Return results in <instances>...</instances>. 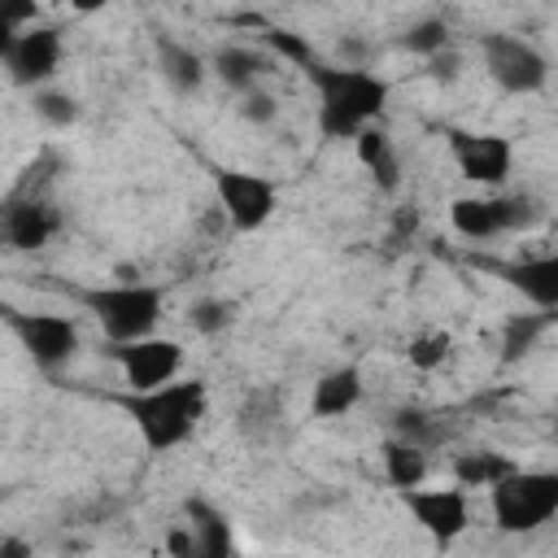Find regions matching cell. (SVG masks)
I'll return each instance as SVG.
<instances>
[{
    "label": "cell",
    "instance_id": "23",
    "mask_svg": "<svg viewBox=\"0 0 558 558\" xmlns=\"http://www.w3.org/2000/svg\"><path fill=\"white\" fill-rule=\"evenodd\" d=\"M401 44H405L410 52H418V57H436V52L449 48V26H445L440 17H423V22H414V26L401 35Z\"/></svg>",
    "mask_w": 558,
    "mask_h": 558
},
{
    "label": "cell",
    "instance_id": "33",
    "mask_svg": "<svg viewBox=\"0 0 558 558\" xmlns=\"http://www.w3.org/2000/svg\"><path fill=\"white\" fill-rule=\"evenodd\" d=\"M109 0H70V9L74 13H96V9H105Z\"/></svg>",
    "mask_w": 558,
    "mask_h": 558
},
{
    "label": "cell",
    "instance_id": "1",
    "mask_svg": "<svg viewBox=\"0 0 558 558\" xmlns=\"http://www.w3.org/2000/svg\"><path fill=\"white\" fill-rule=\"evenodd\" d=\"M305 78L318 92V131L327 140H357V131L371 126L388 105V83L357 65L310 61Z\"/></svg>",
    "mask_w": 558,
    "mask_h": 558
},
{
    "label": "cell",
    "instance_id": "8",
    "mask_svg": "<svg viewBox=\"0 0 558 558\" xmlns=\"http://www.w3.org/2000/svg\"><path fill=\"white\" fill-rule=\"evenodd\" d=\"M214 192L235 231H257L275 214V201H279L275 183L253 170H214Z\"/></svg>",
    "mask_w": 558,
    "mask_h": 558
},
{
    "label": "cell",
    "instance_id": "34",
    "mask_svg": "<svg viewBox=\"0 0 558 558\" xmlns=\"http://www.w3.org/2000/svg\"><path fill=\"white\" fill-rule=\"evenodd\" d=\"M554 440H558V418H554Z\"/></svg>",
    "mask_w": 558,
    "mask_h": 558
},
{
    "label": "cell",
    "instance_id": "28",
    "mask_svg": "<svg viewBox=\"0 0 558 558\" xmlns=\"http://www.w3.org/2000/svg\"><path fill=\"white\" fill-rule=\"evenodd\" d=\"M227 323H231V305H222V301H196V305H192V327H196V331L214 336V331H222Z\"/></svg>",
    "mask_w": 558,
    "mask_h": 558
},
{
    "label": "cell",
    "instance_id": "25",
    "mask_svg": "<svg viewBox=\"0 0 558 558\" xmlns=\"http://www.w3.org/2000/svg\"><path fill=\"white\" fill-rule=\"evenodd\" d=\"M35 13H39V0H0V44L4 39H13V35H22L31 22H35Z\"/></svg>",
    "mask_w": 558,
    "mask_h": 558
},
{
    "label": "cell",
    "instance_id": "31",
    "mask_svg": "<svg viewBox=\"0 0 558 558\" xmlns=\"http://www.w3.org/2000/svg\"><path fill=\"white\" fill-rule=\"evenodd\" d=\"M432 61V78H440V83H449V78H458V52L449 57V52H436V57H427Z\"/></svg>",
    "mask_w": 558,
    "mask_h": 558
},
{
    "label": "cell",
    "instance_id": "5",
    "mask_svg": "<svg viewBox=\"0 0 558 558\" xmlns=\"http://www.w3.org/2000/svg\"><path fill=\"white\" fill-rule=\"evenodd\" d=\"M109 357L118 362L122 384H126L131 392H144V388H157V384H166V379L179 375V366H183V344L161 340V336L109 340Z\"/></svg>",
    "mask_w": 558,
    "mask_h": 558
},
{
    "label": "cell",
    "instance_id": "18",
    "mask_svg": "<svg viewBox=\"0 0 558 558\" xmlns=\"http://www.w3.org/2000/svg\"><path fill=\"white\" fill-rule=\"evenodd\" d=\"M214 74L235 92H253L257 78L266 74V57L257 48H244V44H222L214 52Z\"/></svg>",
    "mask_w": 558,
    "mask_h": 558
},
{
    "label": "cell",
    "instance_id": "19",
    "mask_svg": "<svg viewBox=\"0 0 558 558\" xmlns=\"http://www.w3.org/2000/svg\"><path fill=\"white\" fill-rule=\"evenodd\" d=\"M157 65H161V74H166V83L174 92H196L201 78H205V61L192 48H183V44H174L166 35L157 39Z\"/></svg>",
    "mask_w": 558,
    "mask_h": 558
},
{
    "label": "cell",
    "instance_id": "11",
    "mask_svg": "<svg viewBox=\"0 0 558 558\" xmlns=\"http://www.w3.org/2000/svg\"><path fill=\"white\" fill-rule=\"evenodd\" d=\"M449 148L458 157V170L462 179L471 183H484V187H501L510 179V140L506 135H488V131H453L449 135Z\"/></svg>",
    "mask_w": 558,
    "mask_h": 558
},
{
    "label": "cell",
    "instance_id": "3",
    "mask_svg": "<svg viewBox=\"0 0 558 558\" xmlns=\"http://www.w3.org/2000/svg\"><path fill=\"white\" fill-rule=\"evenodd\" d=\"M493 519L501 532H536L558 514V471H510L488 488Z\"/></svg>",
    "mask_w": 558,
    "mask_h": 558
},
{
    "label": "cell",
    "instance_id": "2",
    "mask_svg": "<svg viewBox=\"0 0 558 558\" xmlns=\"http://www.w3.org/2000/svg\"><path fill=\"white\" fill-rule=\"evenodd\" d=\"M118 405L140 427L144 445L153 453H166L196 432V423L205 414V384L201 379H166L144 392L126 388V397H118Z\"/></svg>",
    "mask_w": 558,
    "mask_h": 558
},
{
    "label": "cell",
    "instance_id": "29",
    "mask_svg": "<svg viewBox=\"0 0 558 558\" xmlns=\"http://www.w3.org/2000/svg\"><path fill=\"white\" fill-rule=\"evenodd\" d=\"M266 39H270V48H275V52L292 57L296 65H310V61H314V52H310V48H305V44H301V39H296L292 31H270Z\"/></svg>",
    "mask_w": 558,
    "mask_h": 558
},
{
    "label": "cell",
    "instance_id": "24",
    "mask_svg": "<svg viewBox=\"0 0 558 558\" xmlns=\"http://www.w3.org/2000/svg\"><path fill=\"white\" fill-rule=\"evenodd\" d=\"M405 357H410L418 371H432V366H440V362L449 357V336H445V331H423V336L410 340Z\"/></svg>",
    "mask_w": 558,
    "mask_h": 558
},
{
    "label": "cell",
    "instance_id": "20",
    "mask_svg": "<svg viewBox=\"0 0 558 558\" xmlns=\"http://www.w3.org/2000/svg\"><path fill=\"white\" fill-rule=\"evenodd\" d=\"M384 471H388L392 488H414V484L427 480V449L397 436V440L384 445Z\"/></svg>",
    "mask_w": 558,
    "mask_h": 558
},
{
    "label": "cell",
    "instance_id": "4",
    "mask_svg": "<svg viewBox=\"0 0 558 558\" xmlns=\"http://www.w3.org/2000/svg\"><path fill=\"white\" fill-rule=\"evenodd\" d=\"M78 301L96 314L109 340H140L153 336L161 323V288L153 283H105V288H83Z\"/></svg>",
    "mask_w": 558,
    "mask_h": 558
},
{
    "label": "cell",
    "instance_id": "15",
    "mask_svg": "<svg viewBox=\"0 0 558 558\" xmlns=\"http://www.w3.org/2000/svg\"><path fill=\"white\" fill-rule=\"evenodd\" d=\"M357 401H362V371H357V366H336V371H327V375L314 384L310 410H314L318 418H336V414H349Z\"/></svg>",
    "mask_w": 558,
    "mask_h": 558
},
{
    "label": "cell",
    "instance_id": "9",
    "mask_svg": "<svg viewBox=\"0 0 558 558\" xmlns=\"http://www.w3.org/2000/svg\"><path fill=\"white\" fill-rule=\"evenodd\" d=\"M9 327L22 340V349L35 357V366L57 371L78 353V327L65 314H22L9 310Z\"/></svg>",
    "mask_w": 558,
    "mask_h": 558
},
{
    "label": "cell",
    "instance_id": "16",
    "mask_svg": "<svg viewBox=\"0 0 558 558\" xmlns=\"http://www.w3.org/2000/svg\"><path fill=\"white\" fill-rule=\"evenodd\" d=\"M353 148H357V161L371 170L375 187L392 192L397 179H401V161H397V148H392L388 131H379V126H362L357 140H353Z\"/></svg>",
    "mask_w": 558,
    "mask_h": 558
},
{
    "label": "cell",
    "instance_id": "12",
    "mask_svg": "<svg viewBox=\"0 0 558 558\" xmlns=\"http://www.w3.org/2000/svg\"><path fill=\"white\" fill-rule=\"evenodd\" d=\"M0 52H4L9 78H13L17 87H35V83H44V78L57 74L61 39H57V31H48V26H31V31L13 35V39H4Z\"/></svg>",
    "mask_w": 558,
    "mask_h": 558
},
{
    "label": "cell",
    "instance_id": "26",
    "mask_svg": "<svg viewBox=\"0 0 558 558\" xmlns=\"http://www.w3.org/2000/svg\"><path fill=\"white\" fill-rule=\"evenodd\" d=\"M397 436H401V440H414V445H423V449H432L436 427H432L427 414H418V410H401V414H397Z\"/></svg>",
    "mask_w": 558,
    "mask_h": 558
},
{
    "label": "cell",
    "instance_id": "22",
    "mask_svg": "<svg viewBox=\"0 0 558 558\" xmlns=\"http://www.w3.org/2000/svg\"><path fill=\"white\" fill-rule=\"evenodd\" d=\"M549 318H558V314H549V310H541V314H514L506 323V331H501V362H519L536 344V336L549 327Z\"/></svg>",
    "mask_w": 558,
    "mask_h": 558
},
{
    "label": "cell",
    "instance_id": "7",
    "mask_svg": "<svg viewBox=\"0 0 558 558\" xmlns=\"http://www.w3.org/2000/svg\"><path fill=\"white\" fill-rule=\"evenodd\" d=\"M484 70L488 78L501 87V92H514V96H527V92H541L545 78H549V65L545 57L514 39V35H488L484 39Z\"/></svg>",
    "mask_w": 558,
    "mask_h": 558
},
{
    "label": "cell",
    "instance_id": "30",
    "mask_svg": "<svg viewBox=\"0 0 558 558\" xmlns=\"http://www.w3.org/2000/svg\"><path fill=\"white\" fill-rule=\"evenodd\" d=\"M240 113L248 118V122H270L275 118V100L266 96V92H244V105H240Z\"/></svg>",
    "mask_w": 558,
    "mask_h": 558
},
{
    "label": "cell",
    "instance_id": "6",
    "mask_svg": "<svg viewBox=\"0 0 558 558\" xmlns=\"http://www.w3.org/2000/svg\"><path fill=\"white\" fill-rule=\"evenodd\" d=\"M532 218H536V205L527 196H462L449 205V222L466 240H493L501 231L527 227Z\"/></svg>",
    "mask_w": 558,
    "mask_h": 558
},
{
    "label": "cell",
    "instance_id": "13",
    "mask_svg": "<svg viewBox=\"0 0 558 558\" xmlns=\"http://www.w3.org/2000/svg\"><path fill=\"white\" fill-rule=\"evenodd\" d=\"M57 227H61V218H57L48 196L9 192V201H4V240H9V248L35 253L57 235Z\"/></svg>",
    "mask_w": 558,
    "mask_h": 558
},
{
    "label": "cell",
    "instance_id": "32",
    "mask_svg": "<svg viewBox=\"0 0 558 558\" xmlns=\"http://www.w3.org/2000/svg\"><path fill=\"white\" fill-rule=\"evenodd\" d=\"M31 549L22 541H0V558H26Z\"/></svg>",
    "mask_w": 558,
    "mask_h": 558
},
{
    "label": "cell",
    "instance_id": "14",
    "mask_svg": "<svg viewBox=\"0 0 558 558\" xmlns=\"http://www.w3.org/2000/svg\"><path fill=\"white\" fill-rule=\"evenodd\" d=\"M523 301H532L536 310L558 314V253L545 257H527V262H510V266H493Z\"/></svg>",
    "mask_w": 558,
    "mask_h": 558
},
{
    "label": "cell",
    "instance_id": "17",
    "mask_svg": "<svg viewBox=\"0 0 558 558\" xmlns=\"http://www.w3.org/2000/svg\"><path fill=\"white\" fill-rule=\"evenodd\" d=\"M187 519H192V532H196V549L205 554V558H227L235 545H231V523L222 519V510L218 506H209L205 497H192L187 506Z\"/></svg>",
    "mask_w": 558,
    "mask_h": 558
},
{
    "label": "cell",
    "instance_id": "10",
    "mask_svg": "<svg viewBox=\"0 0 558 558\" xmlns=\"http://www.w3.org/2000/svg\"><path fill=\"white\" fill-rule=\"evenodd\" d=\"M405 510L418 519V527L445 549L466 532V493L462 488H401Z\"/></svg>",
    "mask_w": 558,
    "mask_h": 558
},
{
    "label": "cell",
    "instance_id": "21",
    "mask_svg": "<svg viewBox=\"0 0 558 558\" xmlns=\"http://www.w3.org/2000/svg\"><path fill=\"white\" fill-rule=\"evenodd\" d=\"M510 471H514V462L506 453H493V449H471V453L453 458V480L466 484V488H493Z\"/></svg>",
    "mask_w": 558,
    "mask_h": 558
},
{
    "label": "cell",
    "instance_id": "27",
    "mask_svg": "<svg viewBox=\"0 0 558 558\" xmlns=\"http://www.w3.org/2000/svg\"><path fill=\"white\" fill-rule=\"evenodd\" d=\"M35 109H39L48 122H57V126H70V122L78 118V105H74L70 96H61V92H39V96H35Z\"/></svg>",
    "mask_w": 558,
    "mask_h": 558
}]
</instances>
